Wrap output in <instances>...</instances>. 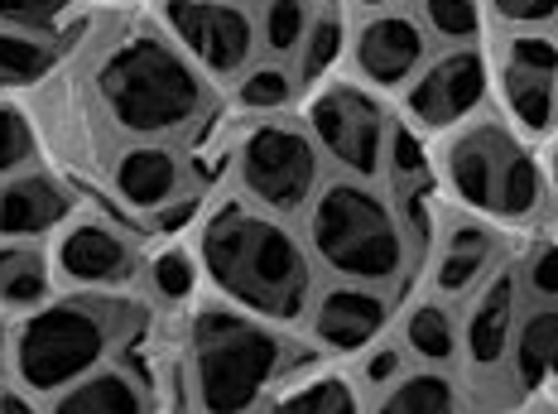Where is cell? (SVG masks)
Returning <instances> with one entry per match:
<instances>
[{
  "mask_svg": "<svg viewBox=\"0 0 558 414\" xmlns=\"http://www.w3.org/2000/svg\"><path fill=\"white\" fill-rule=\"evenodd\" d=\"M197 266L217 299L251 318L284 328L304 324L308 304L318 294L313 284L308 246L284 227V217L265 212L255 203H222L203 222L197 236Z\"/></svg>",
  "mask_w": 558,
  "mask_h": 414,
  "instance_id": "1",
  "label": "cell"
},
{
  "mask_svg": "<svg viewBox=\"0 0 558 414\" xmlns=\"http://www.w3.org/2000/svg\"><path fill=\"white\" fill-rule=\"evenodd\" d=\"M97 97L135 141L183 135L207 111V73L155 29L121 34L97 63Z\"/></svg>",
  "mask_w": 558,
  "mask_h": 414,
  "instance_id": "2",
  "label": "cell"
},
{
  "mask_svg": "<svg viewBox=\"0 0 558 414\" xmlns=\"http://www.w3.org/2000/svg\"><path fill=\"white\" fill-rule=\"evenodd\" d=\"M304 246L332 280L390 290L410 270V227L376 183L328 179L304 212Z\"/></svg>",
  "mask_w": 558,
  "mask_h": 414,
  "instance_id": "3",
  "label": "cell"
},
{
  "mask_svg": "<svg viewBox=\"0 0 558 414\" xmlns=\"http://www.w3.org/2000/svg\"><path fill=\"white\" fill-rule=\"evenodd\" d=\"M289 366L284 332L231 304L193 308L189 324V381L197 414H251L275 395Z\"/></svg>",
  "mask_w": 558,
  "mask_h": 414,
  "instance_id": "4",
  "label": "cell"
},
{
  "mask_svg": "<svg viewBox=\"0 0 558 414\" xmlns=\"http://www.w3.org/2000/svg\"><path fill=\"white\" fill-rule=\"evenodd\" d=\"M116 348L111 308L97 294L49 299L25 314L10 332V372L29 395H58L73 381L107 366Z\"/></svg>",
  "mask_w": 558,
  "mask_h": 414,
  "instance_id": "5",
  "label": "cell"
},
{
  "mask_svg": "<svg viewBox=\"0 0 558 414\" xmlns=\"http://www.w3.org/2000/svg\"><path fill=\"white\" fill-rule=\"evenodd\" d=\"M444 179L468 212L492 222H530L544 207V169L501 121L462 125L444 145Z\"/></svg>",
  "mask_w": 558,
  "mask_h": 414,
  "instance_id": "6",
  "label": "cell"
},
{
  "mask_svg": "<svg viewBox=\"0 0 558 414\" xmlns=\"http://www.w3.org/2000/svg\"><path fill=\"white\" fill-rule=\"evenodd\" d=\"M323 183H328L323 179V155L313 145L308 125L265 117L236 145V188L246 193V203L275 217L308 212Z\"/></svg>",
  "mask_w": 558,
  "mask_h": 414,
  "instance_id": "7",
  "label": "cell"
},
{
  "mask_svg": "<svg viewBox=\"0 0 558 414\" xmlns=\"http://www.w3.org/2000/svg\"><path fill=\"white\" fill-rule=\"evenodd\" d=\"M304 125L328 165L342 169V179L376 183L386 179L390 149V117L366 87L356 83H323L304 107Z\"/></svg>",
  "mask_w": 558,
  "mask_h": 414,
  "instance_id": "8",
  "label": "cell"
},
{
  "mask_svg": "<svg viewBox=\"0 0 558 414\" xmlns=\"http://www.w3.org/2000/svg\"><path fill=\"white\" fill-rule=\"evenodd\" d=\"M159 20L207 77H241L260 53L246 0H159Z\"/></svg>",
  "mask_w": 558,
  "mask_h": 414,
  "instance_id": "9",
  "label": "cell"
},
{
  "mask_svg": "<svg viewBox=\"0 0 558 414\" xmlns=\"http://www.w3.org/2000/svg\"><path fill=\"white\" fill-rule=\"evenodd\" d=\"M486 92H492V68H486L482 49L476 44L444 49L404 87V117L418 135H448L482 111Z\"/></svg>",
  "mask_w": 558,
  "mask_h": 414,
  "instance_id": "10",
  "label": "cell"
},
{
  "mask_svg": "<svg viewBox=\"0 0 558 414\" xmlns=\"http://www.w3.org/2000/svg\"><path fill=\"white\" fill-rule=\"evenodd\" d=\"M501 101L510 121L534 141H549L558 125V39L549 29H520L501 49Z\"/></svg>",
  "mask_w": 558,
  "mask_h": 414,
  "instance_id": "11",
  "label": "cell"
},
{
  "mask_svg": "<svg viewBox=\"0 0 558 414\" xmlns=\"http://www.w3.org/2000/svg\"><path fill=\"white\" fill-rule=\"evenodd\" d=\"M468 299L472 304H468V318H462V356L472 362L476 376L510 372V348H515V328H520V314H525L520 270L496 266Z\"/></svg>",
  "mask_w": 558,
  "mask_h": 414,
  "instance_id": "12",
  "label": "cell"
},
{
  "mask_svg": "<svg viewBox=\"0 0 558 414\" xmlns=\"http://www.w3.org/2000/svg\"><path fill=\"white\" fill-rule=\"evenodd\" d=\"M347 59L366 87H410L414 73L428 63V29L418 25V15H404V10H371L352 29Z\"/></svg>",
  "mask_w": 558,
  "mask_h": 414,
  "instance_id": "13",
  "label": "cell"
},
{
  "mask_svg": "<svg viewBox=\"0 0 558 414\" xmlns=\"http://www.w3.org/2000/svg\"><path fill=\"white\" fill-rule=\"evenodd\" d=\"M53 270L63 275L68 284H77L83 294L125 290L140 275V246L125 232H116L111 222L83 217V222H68L63 232H58Z\"/></svg>",
  "mask_w": 558,
  "mask_h": 414,
  "instance_id": "14",
  "label": "cell"
},
{
  "mask_svg": "<svg viewBox=\"0 0 558 414\" xmlns=\"http://www.w3.org/2000/svg\"><path fill=\"white\" fill-rule=\"evenodd\" d=\"M308 332L318 348L337 356H362L376 348L390 328V294L371 290V284H323L308 304Z\"/></svg>",
  "mask_w": 558,
  "mask_h": 414,
  "instance_id": "15",
  "label": "cell"
},
{
  "mask_svg": "<svg viewBox=\"0 0 558 414\" xmlns=\"http://www.w3.org/2000/svg\"><path fill=\"white\" fill-rule=\"evenodd\" d=\"M68 217H73V198L53 174L25 169L0 179V241H39L63 232Z\"/></svg>",
  "mask_w": 558,
  "mask_h": 414,
  "instance_id": "16",
  "label": "cell"
},
{
  "mask_svg": "<svg viewBox=\"0 0 558 414\" xmlns=\"http://www.w3.org/2000/svg\"><path fill=\"white\" fill-rule=\"evenodd\" d=\"M116 193L140 212H165L183 193V159L165 141H135L116 159Z\"/></svg>",
  "mask_w": 558,
  "mask_h": 414,
  "instance_id": "17",
  "label": "cell"
},
{
  "mask_svg": "<svg viewBox=\"0 0 558 414\" xmlns=\"http://www.w3.org/2000/svg\"><path fill=\"white\" fill-rule=\"evenodd\" d=\"M496 232L482 222H452L448 236L438 241V260H434V290L444 299L472 294L486 275L496 270Z\"/></svg>",
  "mask_w": 558,
  "mask_h": 414,
  "instance_id": "18",
  "label": "cell"
},
{
  "mask_svg": "<svg viewBox=\"0 0 558 414\" xmlns=\"http://www.w3.org/2000/svg\"><path fill=\"white\" fill-rule=\"evenodd\" d=\"M49 414H149L145 386L125 366H97L92 376L58 390Z\"/></svg>",
  "mask_w": 558,
  "mask_h": 414,
  "instance_id": "19",
  "label": "cell"
},
{
  "mask_svg": "<svg viewBox=\"0 0 558 414\" xmlns=\"http://www.w3.org/2000/svg\"><path fill=\"white\" fill-rule=\"evenodd\" d=\"M400 348L424 366H452L462 356V324L444 299H418L400 318Z\"/></svg>",
  "mask_w": 558,
  "mask_h": 414,
  "instance_id": "20",
  "label": "cell"
},
{
  "mask_svg": "<svg viewBox=\"0 0 558 414\" xmlns=\"http://www.w3.org/2000/svg\"><path fill=\"white\" fill-rule=\"evenodd\" d=\"M53 260L49 251L25 246V241H0V308L34 314L53 299Z\"/></svg>",
  "mask_w": 558,
  "mask_h": 414,
  "instance_id": "21",
  "label": "cell"
},
{
  "mask_svg": "<svg viewBox=\"0 0 558 414\" xmlns=\"http://www.w3.org/2000/svg\"><path fill=\"white\" fill-rule=\"evenodd\" d=\"M371 414H462V395L448 366H418V372L395 376L376 395Z\"/></svg>",
  "mask_w": 558,
  "mask_h": 414,
  "instance_id": "22",
  "label": "cell"
},
{
  "mask_svg": "<svg viewBox=\"0 0 558 414\" xmlns=\"http://www.w3.org/2000/svg\"><path fill=\"white\" fill-rule=\"evenodd\" d=\"M520 386H558V308L534 304L520 314L515 348H510V372Z\"/></svg>",
  "mask_w": 558,
  "mask_h": 414,
  "instance_id": "23",
  "label": "cell"
},
{
  "mask_svg": "<svg viewBox=\"0 0 558 414\" xmlns=\"http://www.w3.org/2000/svg\"><path fill=\"white\" fill-rule=\"evenodd\" d=\"M270 414H366L362 395L347 376L337 372H313L304 381L284 386L270 395Z\"/></svg>",
  "mask_w": 558,
  "mask_h": 414,
  "instance_id": "24",
  "label": "cell"
},
{
  "mask_svg": "<svg viewBox=\"0 0 558 414\" xmlns=\"http://www.w3.org/2000/svg\"><path fill=\"white\" fill-rule=\"evenodd\" d=\"M313 0H265L260 15H255V39H260L265 59L289 63L299 59L308 29H313Z\"/></svg>",
  "mask_w": 558,
  "mask_h": 414,
  "instance_id": "25",
  "label": "cell"
},
{
  "mask_svg": "<svg viewBox=\"0 0 558 414\" xmlns=\"http://www.w3.org/2000/svg\"><path fill=\"white\" fill-rule=\"evenodd\" d=\"M49 68H53V44L49 39H34V34L0 25V92L39 83Z\"/></svg>",
  "mask_w": 558,
  "mask_h": 414,
  "instance_id": "26",
  "label": "cell"
},
{
  "mask_svg": "<svg viewBox=\"0 0 558 414\" xmlns=\"http://www.w3.org/2000/svg\"><path fill=\"white\" fill-rule=\"evenodd\" d=\"M294 92H299L294 68H289V63H275V59L251 63L246 73L236 77V101H241L246 111H260V117H275V111H284L289 101H294Z\"/></svg>",
  "mask_w": 558,
  "mask_h": 414,
  "instance_id": "27",
  "label": "cell"
},
{
  "mask_svg": "<svg viewBox=\"0 0 558 414\" xmlns=\"http://www.w3.org/2000/svg\"><path fill=\"white\" fill-rule=\"evenodd\" d=\"M418 25L428 39H444L448 49L476 44L482 34V0H418Z\"/></svg>",
  "mask_w": 558,
  "mask_h": 414,
  "instance_id": "28",
  "label": "cell"
},
{
  "mask_svg": "<svg viewBox=\"0 0 558 414\" xmlns=\"http://www.w3.org/2000/svg\"><path fill=\"white\" fill-rule=\"evenodd\" d=\"M347 53V25L332 15H318L313 20V29H308V39H304V49H299V68H294V77H299V87H318V77H328L332 73V63Z\"/></svg>",
  "mask_w": 558,
  "mask_h": 414,
  "instance_id": "29",
  "label": "cell"
},
{
  "mask_svg": "<svg viewBox=\"0 0 558 414\" xmlns=\"http://www.w3.org/2000/svg\"><path fill=\"white\" fill-rule=\"evenodd\" d=\"M77 0H0V25L20 29V34H34V39H49L68 25Z\"/></svg>",
  "mask_w": 558,
  "mask_h": 414,
  "instance_id": "30",
  "label": "cell"
},
{
  "mask_svg": "<svg viewBox=\"0 0 558 414\" xmlns=\"http://www.w3.org/2000/svg\"><path fill=\"white\" fill-rule=\"evenodd\" d=\"M386 179L395 183V193H418L428 179V159H424V141L418 131L395 121L390 125V149H386Z\"/></svg>",
  "mask_w": 558,
  "mask_h": 414,
  "instance_id": "31",
  "label": "cell"
},
{
  "mask_svg": "<svg viewBox=\"0 0 558 414\" xmlns=\"http://www.w3.org/2000/svg\"><path fill=\"white\" fill-rule=\"evenodd\" d=\"M34 131H29V121L20 117L15 107H5L0 101V179H10V174H25V169L34 165Z\"/></svg>",
  "mask_w": 558,
  "mask_h": 414,
  "instance_id": "32",
  "label": "cell"
},
{
  "mask_svg": "<svg viewBox=\"0 0 558 414\" xmlns=\"http://www.w3.org/2000/svg\"><path fill=\"white\" fill-rule=\"evenodd\" d=\"M520 284H525V294L534 304L558 308V241L534 246V256L525 260V270H520Z\"/></svg>",
  "mask_w": 558,
  "mask_h": 414,
  "instance_id": "33",
  "label": "cell"
},
{
  "mask_svg": "<svg viewBox=\"0 0 558 414\" xmlns=\"http://www.w3.org/2000/svg\"><path fill=\"white\" fill-rule=\"evenodd\" d=\"M482 5L515 34L520 29H549L558 20V0H482Z\"/></svg>",
  "mask_w": 558,
  "mask_h": 414,
  "instance_id": "34",
  "label": "cell"
},
{
  "mask_svg": "<svg viewBox=\"0 0 558 414\" xmlns=\"http://www.w3.org/2000/svg\"><path fill=\"white\" fill-rule=\"evenodd\" d=\"M155 284L165 290V299H189L197 284V260L183 256V251H165L155 260Z\"/></svg>",
  "mask_w": 558,
  "mask_h": 414,
  "instance_id": "35",
  "label": "cell"
},
{
  "mask_svg": "<svg viewBox=\"0 0 558 414\" xmlns=\"http://www.w3.org/2000/svg\"><path fill=\"white\" fill-rule=\"evenodd\" d=\"M400 372H404V348H395V342H386V348H366L362 386H371V390H386Z\"/></svg>",
  "mask_w": 558,
  "mask_h": 414,
  "instance_id": "36",
  "label": "cell"
},
{
  "mask_svg": "<svg viewBox=\"0 0 558 414\" xmlns=\"http://www.w3.org/2000/svg\"><path fill=\"white\" fill-rule=\"evenodd\" d=\"M0 414H44L29 390H0Z\"/></svg>",
  "mask_w": 558,
  "mask_h": 414,
  "instance_id": "37",
  "label": "cell"
},
{
  "mask_svg": "<svg viewBox=\"0 0 558 414\" xmlns=\"http://www.w3.org/2000/svg\"><path fill=\"white\" fill-rule=\"evenodd\" d=\"M352 5H362V10H400L404 0H352Z\"/></svg>",
  "mask_w": 558,
  "mask_h": 414,
  "instance_id": "38",
  "label": "cell"
},
{
  "mask_svg": "<svg viewBox=\"0 0 558 414\" xmlns=\"http://www.w3.org/2000/svg\"><path fill=\"white\" fill-rule=\"evenodd\" d=\"M554 141H558V125H554ZM554 165H558V149H554Z\"/></svg>",
  "mask_w": 558,
  "mask_h": 414,
  "instance_id": "39",
  "label": "cell"
},
{
  "mask_svg": "<svg viewBox=\"0 0 558 414\" xmlns=\"http://www.w3.org/2000/svg\"><path fill=\"white\" fill-rule=\"evenodd\" d=\"M313 5H332V0H313Z\"/></svg>",
  "mask_w": 558,
  "mask_h": 414,
  "instance_id": "40",
  "label": "cell"
}]
</instances>
